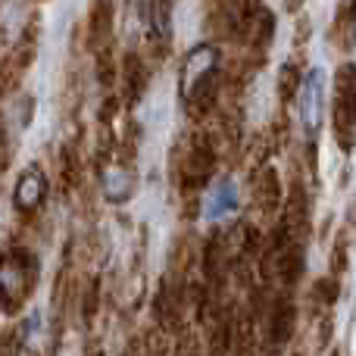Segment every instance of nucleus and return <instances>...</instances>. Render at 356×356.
Returning <instances> with one entry per match:
<instances>
[{"instance_id":"1","label":"nucleus","mask_w":356,"mask_h":356,"mask_svg":"<svg viewBox=\"0 0 356 356\" xmlns=\"http://www.w3.org/2000/svg\"><path fill=\"white\" fill-rule=\"evenodd\" d=\"M181 104L191 116H207L216 106L219 94V50L200 44L181 60V79H178Z\"/></svg>"},{"instance_id":"2","label":"nucleus","mask_w":356,"mask_h":356,"mask_svg":"<svg viewBox=\"0 0 356 356\" xmlns=\"http://www.w3.org/2000/svg\"><path fill=\"white\" fill-rule=\"evenodd\" d=\"M332 119H334V138H338L341 150L350 154L356 147V66L353 63H344L334 72Z\"/></svg>"},{"instance_id":"3","label":"nucleus","mask_w":356,"mask_h":356,"mask_svg":"<svg viewBox=\"0 0 356 356\" xmlns=\"http://www.w3.org/2000/svg\"><path fill=\"white\" fill-rule=\"evenodd\" d=\"M38 282V263L29 253H6L0 259V303L19 307Z\"/></svg>"},{"instance_id":"4","label":"nucleus","mask_w":356,"mask_h":356,"mask_svg":"<svg viewBox=\"0 0 356 356\" xmlns=\"http://www.w3.org/2000/svg\"><path fill=\"white\" fill-rule=\"evenodd\" d=\"M322 72L309 69L307 79L300 85V125L307 135V147H309V160H313V147H316V135L322 125Z\"/></svg>"},{"instance_id":"5","label":"nucleus","mask_w":356,"mask_h":356,"mask_svg":"<svg viewBox=\"0 0 356 356\" xmlns=\"http://www.w3.org/2000/svg\"><path fill=\"white\" fill-rule=\"evenodd\" d=\"M213 172H216V150L207 141H194L188 150V160H184V188L200 191L213 178Z\"/></svg>"},{"instance_id":"6","label":"nucleus","mask_w":356,"mask_h":356,"mask_svg":"<svg viewBox=\"0 0 356 356\" xmlns=\"http://www.w3.org/2000/svg\"><path fill=\"white\" fill-rule=\"evenodd\" d=\"M144 29H147V41L154 44V50L163 56V50L172 41V6L169 3H144L141 6Z\"/></svg>"},{"instance_id":"7","label":"nucleus","mask_w":356,"mask_h":356,"mask_svg":"<svg viewBox=\"0 0 356 356\" xmlns=\"http://www.w3.org/2000/svg\"><path fill=\"white\" fill-rule=\"evenodd\" d=\"M294 325H297V309L291 300H278L269 316V347L272 353H282L284 347L294 341Z\"/></svg>"},{"instance_id":"8","label":"nucleus","mask_w":356,"mask_h":356,"mask_svg":"<svg viewBox=\"0 0 356 356\" xmlns=\"http://www.w3.org/2000/svg\"><path fill=\"white\" fill-rule=\"evenodd\" d=\"M44 194H47V178L38 172V169H29V172H22V178L16 181L13 203H16V209H22V213H31V209L44 200Z\"/></svg>"},{"instance_id":"9","label":"nucleus","mask_w":356,"mask_h":356,"mask_svg":"<svg viewBox=\"0 0 356 356\" xmlns=\"http://www.w3.org/2000/svg\"><path fill=\"white\" fill-rule=\"evenodd\" d=\"M332 41L341 50H350L356 41V3H341L334 13V29H332Z\"/></svg>"},{"instance_id":"10","label":"nucleus","mask_w":356,"mask_h":356,"mask_svg":"<svg viewBox=\"0 0 356 356\" xmlns=\"http://www.w3.org/2000/svg\"><path fill=\"white\" fill-rule=\"evenodd\" d=\"M234 209H238V191H234V184L228 178H222L219 188L207 200V219H222V216L234 213Z\"/></svg>"},{"instance_id":"11","label":"nucleus","mask_w":356,"mask_h":356,"mask_svg":"<svg viewBox=\"0 0 356 356\" xmlns=\"http://www.w3.org/2000/svg\"><path fill=\"white\" fill-rule=\"evenodd\" d=\"M104 191L110 200H129L131 191H135V178L125 169H113V172L104 175Z\"/></svg>"},{"instance_id":"12","label":"nucleus","mask_w":356,"mask_h":356,"mask_svg":"<svg viewBox=\"0 0 356 356\" xmlns=\"http://www.w3.org/2000/svg\"><path fill=\"white\" fill-rule=\"evenodd\" d=\"M257 203L263 213H272V209L278 207V178L272 169H263V175H259L257 181Z\"/></svg>"},{"instance_id":"13","label":"nucleus","mask_w":356,"mask_h":356,"mask_svg":"<svg viewBox=\"0 0 356 356\" xmlns=\"http://www.w3.org/2000/svg\"><path fill=\"white\" fill-rule=\"evenodd\" d=\"M297 85H300V69H297L294 60H288L282 66V79H278V94H282L284 104H288V100L297 94Z\"/></svg>"},{"instance_id":"14","label":"nucleus","mask_w":356,"mask_h":356,"mask_svg":"<svg viewBox=\"0 0 356 356\" xmlns=\"http://www.w3.org/2000/svg\"><path fill=\"white\" fill-rule=\"evenodd\" d=\"M338 294H341V284L334 282L332 275H328V278H319V282L313 284V300L319 303V307H332V303L338 300Z\"/></svg>"},{"instance_id":"15","label":"nucleus","mask_w":356,"mask_h":356,"mask_svg":"<svg viewBox=\"0 0 356 356\" xmlns=\"http://www.w3.org/2000/svg\"><path fill=\"white\" fill-rule=\"evenodd\" d=\"M347 269V234H341L338 244H334V253H332V278L338 282L341 272Z\"/></svg>"},{"instance_id":"16","label":"nucleus","mask_w":356,"mask_h":356,"mask_svg":"<svg viewBox=\"0 0 356 356\" xmlns=\"http://www.w3.org/2000/svg\"><path fill=\"white\" fill-rule=\"evenodd\" d=\"M125 69H129L131 100H138V91H141V63H138V56H129V60H125Z\"/></svg>"},{"instance_id":"17","label":"nucleus","mask_w":356,"mask_h":356,"mask_svg":"<svg viewBox=\"0 0 356 356\" xmlns=\"http://www.w3.org/2000/svg\"><path fill=\"white\" fill-rule=\"evenodd\" d=\"M178 356H197V353L191 350V344H181V350H178Z\"/></svg>"}]
</instances>
